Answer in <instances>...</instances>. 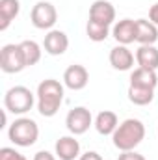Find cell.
I'll list each match as a JSON object with an SVG mask.
<instances>
[{
  "mask_svg": "<svg viewBox=\"0 0 158 160\" xmlns=\"http://www.w3.org/2000/svg\"><path fill=\"white\" fill-rule=\"evenodd\" d=\"M91 125H93V116L86 106H77V108L69 110V114L65 118V127L73 136L86 134Z\"/></svg>",
  "mask_w": 158,
  "mask_h": 160,
  "instance_id": "obj_7",
  "label": "cell"
},
{
  "mask_svg": "<svg viewBox=\"0 0 158 160\" xmlns=\"http://www.w3.org/2000/svg\"><path fill=\"white\" fill-rule=\"evenodd\" d=\"M156 132H158V128H156Z\"/></svg>",
  "mask_w": 158,
  "mask_h": 160,
  "instance_id": "obj_27",
  "label": "cell"
},
{
  "mask_svg": "<svg viewBox=\"0 0 158 160\" xmlns=\"http://www.w3.org/2000/svg\"><path fill=\"white\" fill-rule=\"evenodd\" d=\"M112 36L119 45H130L136 41V21L132 19H121L114 24Z\"/></svg>",
  "mask_w": 158,
  "mask_h": 160,
  "instance_id": "obj_12",
  "label": "cell"
},
{
  "mask_svg": "<svg viewBox=\"0 0 158 160\" xmlns=\"http://www.w3.org/2000/svg\"><path fill=\"white\" fill-rule=\"evenodd\" d=\"M89 82V73L84 65L80 63H75V65H69L63 73V84L65 88L73 89V91H80L87 86Z\"/></svg>",
  "mask_w": 158,
  "mask_h": 160,
  "instance_id": "obj_8",
  "label": "cell"
},
{
  "mask_svg": "<svg viewBox=\"0 0 158 160\" xmlns=\"http://www.w3.org/2000/svg\"><path fill=\"white\" fill-rule=\"evenodd\" d=\"M26 63H24L21 45H15V43L4 45L0 50V69L7 75H13V73H21Z\"/></svg>",
  "mask_w": 158,
  "mask_h": 160,
  "instance_id": "obj_5",
  "label": "cell"
},
{
  "mask_svg": "<svg viewBox=\"0 0 158 160\" xmlns=\"http://www.w3.org/2000/svg\"><path fill=\"white\" fill-rule=\"evenodd\" d=\"M136 56L128 50L126 45H117L110 50V65L116 71H130L134 67Z\"/></svg>",
  "mask_w": 158,
  "mask_h": 160,
  "instance_id": "obj_11",
  "label": "cell"
},
{
  "mask_svg": "<svg viewBox=\"0 0 158 160\" xmlns=\"http://www.w3.org/2000/svg\"><path fill=\"white\" fill-rule=\"evenodd\" d=\"M19 45H21V50H22V56H24V63H26V67H32V65L39 63L41 54H43L39 43H36L34 39H26V41H21Z\"/></svg>",
  "mask_w": 158,
  "mask_h": 160,
  "instance_id": "obj_19",
  "label": "cell"
},
{
  "mask_svg": "<svg viewBox=\"0 0 158 160\" xmlns=\"http://www.w3.org/2000/svg\"><path fill=\"white\" fill-rule=\"evenodd\" d=\"M43 48L50 56H62L69 48V38L62 30H48V34L43 39Z\"/></svg>",
  "mask_w": 158,
  "mask_h": 160,
  "instance_id": "obj_10",
  "label": "cell"
},
{
  "mask_svg": "<svg viewBox=\"0 0 158 160\" xmlns=\"http://www.w3.org/2000/svg\"><path fill=\"white\" fill-rule=\"evenodd\" d=\"M136 62L140 67L145 69H158V48L155 45H140V48L136 50Z\"/></svg>",
  "mask_w": 158,
  "mask_h": 160,
  "instance_id": "obj_17",
  "label": "cell"
},
{
  "mask_svg": "<svg viewBox=\"0 0 158 160\" xmlns=\"http://www.w3.org/2000/svg\"><path fill=\"white\" fill-rule=\"evenodd\" d=\"M21 11L19 0H0V30H7V26L13 22V19Z\"/></svg>",
  "mask_w": 158,
  "mask_h": 160,
  "instance_id": "obj_18",
  "label": "cell"
},
{
  "mask_svg": "<svg viewBox=\"0 0 158 160\" xmlns=\"http://www.w3.org/2000/svg\"><path fill=\"white\" fill-rule=\"evenodd\" d=\"M0 160H28L24 155L15 151L13 147H2L0 149Z\"/></svg>",
  "mask_w": 158,
  "mask_h": 160,
  "instance_id": "obj_22",
  "label": "cell"
},
{
  "mask_svg": "<svg viewBox=\"0 0 158 160\" xmlns=\"http://www.w3.org/2000/svg\"><path fill=\"white\" fill-rule=\"evenodd\" d=\"M30 19H32V24L37 30H52V26L58 21V11H56V8L50 2H43L41 0L32 8Z\"/></svg>",
  "mask_w": 158,
  "mask_h": 160,
  "instance_id": "obj_6",
  "label": "cell"
},
{
  "mask_svg": "<svg viewBox=\"0 0 158 160\" xmlns=\"http://www.w3.org/2000/svg\"><path fill=\"white\" fill-rule=\"evenodd\" d=\"M117 160H147V158L143 155L136 153V151H121V155H119Z\"/></svg>",
  "mask_w": 158,
  "mask_h": 160,
  "instance_id": "obj_23",
  "label": "cell"
},
{
  "mask_svg": "<svg viewBox=\"0 0 158 160\" xmlns=\"http://www.w3.org/2000/svg\"><path fill=\"white\" fill-rule=\"evenodd\" d=\"M130 86L136 88H147V89H155L158 86V75L153 69H145V67H138L130 73Z\"/></svg>",
  "mask_w": 158,
  "mask_h": 160,
  "instance_id": "obj_15",
  "label": "cell"
},
{
  "mask_svg": "<svg viewBox=\"0 0 158 160\" xmlns=\"http://www.w3.org/2000/svg\"><path fill=\"white\" fill-rule=\"evenodd\" d=\"M89 19L99 22V24H114L116 21V8L108 0H95L89 8Z\"/></svg>",
  "mask_w": 158,
  "mask_h": 160,
  "instance_id": "obj_9",
  "label": "cell"
},
{
  "mask_svg": "<svg viewBox=\"0 0 158 160\" xmlns=\"http://www.w3.org/2000/svg\"><path fill=\"white\" fill-rule=\"evenodd\" d=\"M56 157L60 160H75L80 155V143L75 136H62L56 142Z\"/></svg>",
  "mask_w": 158,
  "mask_h": 160,
  "instance_id": "obj_14",
  "label": "cell"
},
{
  "mask_svg": "<svg viewBox=\"0 0 158 160\" xmlns=\"http://www.w3.org/2000/svg\"><path fill=\"white\" fill-rule=\"evenodd\" d=\"M128 101L136 106H147L153 102L155 99V89H147V88H136V86H128Z\"/></svg>",
  "mask_w": 158,
  "mask_h": 160,
  "instance_id": "obj_20",
  "label": "cell"
},
{
  "mask_svg": "<svg viewBox=\"0 0 158 160\" xmlns=\"http://www.w3.org/2000/svg\"><path fill=\"white\" fill-rule=\"evenodd\" d=\"M149 21H153V22L158 26V2L156 4H153L151 9H149Z\"/></svg>",
  "mask_w": 158,
  "mask_h": 160,
  "instance_id": "obj_26",
  "label": "cell"
},
{
  "mask_svg": "<svg viewBox=\"0 0 158 160\" xmlns=\"http://www.w3.org/2000/svg\"><path fill=\"white\" fill-rule=\"evenodd\" d=\"M86 34H87V38L91 41H95V43H101V41H104L108 36H110V26H106V24H99V22H95V21H87V24H86Z\"/></svg>",
  "mask_w": 158,
  "mask_h": 160,
  "instance_id": "obj_21",
  "label": "cell"
},
{
  "mask_svg": "<svg viewBox=\"0 0 158 160\" xmlns=\"http://www.w3.org/2000/svg\"><path fill=\"white\" fill-rule=\"evenodd\" d=\"M93 125H95V128H97L99 134H102V136H112V134L116 132V128L119 127V119H117V116H116V112H112V110H102V112L97 114Z\"/></svg>",
  "mask_w": 158,
  "mask_h": 160,
  "instance_id": "obj_16",
  "label": "cell"
},
{
  "mask_svg": "<svg viewBox=\"0 0 158 160\" xmlns=\"http://www.w3.org/2000/svg\"><path fill=\"white\" fill-rule=\"evenodd\" d=\"M143 138H145V125L140 119H134V118L119 123L116 132L112 134L114 145L119 151H134L141 143Z\"/></svg>",
  "mask_w": 158,
  "mask_h": 160,
  "instance_id": "obj_2",
  "label": "cell"
},
{
  "mask_svg": "<svg viewBox=\"0 0 158 160\" xmlns=\"http://www.w3.org/2000/svg\"><path fill=\"white\" fill-rule=\"evenodd\" d=\"M136 41L140 45H155L158 41V26L153 21L138 19L136 21Z\"/></svg>",
  "mask_w": 158,
  "mask_h": 160,
  "instance_id": "obj_13",
  "label": "cell"
},
{
  "mask_svg": "<svg viewBox=\"0 0 158 160\" xmlns=\"http://www.w3.org/2000/svg\"><path fill=\"white\" fill-rule=\"evenodd\" d=\"M34 160H56V157L50 151H37L34 155Z\"/></svg>",
  "mask_w": 158,
  "mask_h": 160,
  "instance_id": "obj_24",
  "label": "cell"
},
{
  "mask_svg": "<svg viewBox=\"0 0 158 160\" xmlns=\"http://www.w3.org/2000/svg\"><path fill=\"white\" fill-rule=\"evenodd\" d=\"M78 160H102V157L97 151H86L84 155H80Z\"/></svg>",
  "mask_w": 158,
  "mask_h": 160,
  "instance_id": "obj_25",
  "label": "cell"
},
{
  "mask_svg": "<svg viewBox=\"0 0 158 160\" xmlns=\"http://www.w3.org/2000/svg\"><path fill=\"white\" fill-rule=\"evenodd\" d=\"M34 102H36V97L26 86H13L4 95L6 112H11L15 116H24L26 112H30Z\"/></svg>",
  "mask_w": 158,
  "mask_h": 160,
  "instance_id": "obj_4",
  "label": "cell"
},
{
  "mask_svg": "<svg viewBox=\"0 0 158 160\" xmlns=\"http://www.w3.org/2000/svg\"><path fill=\"white\" fill-rule=\"evenodd\" d=\"M7 136H9V140L15 145H19V147H30L39 138V127H37L36 121L30 119V118H19V119H15L9 125Z\"/></svg>",
  "mask_w": 158,
  "mask_h": 160,
  "instance_id": "obj_3",
  "label": "cell"
},
{
  "mask_svg": "<svg viewBox=\"0 0 158 160\" xmlns=\"http://www.w3.org/2000/svg\"><path fill=\"white\" fill-rule=\"evenodd\" d=\"M37 110L43 118H54L63 102V84L47 78L37 86Z\"/></svg>",
  "mask_w": 158,
  "mask_h": 160,
  "instance_id": "obj_1",
  "label": "cell"
}]
</instances>
